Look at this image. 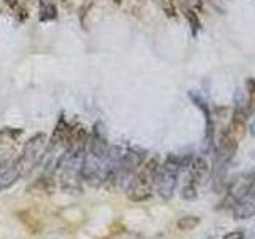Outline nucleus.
Segmentation results:
<instances>
[{
	"label": "nucleus",
	"mask_w": 255,
	"mask_h": 239,
	"mask_svg": "<svg viewBox=\"0 0 255 239\" xmlns=\"http://www.w3.org/2000/svg\"><path fill=\"white\" fill-rule=\"evenodd\" d=\"M109 142L104 134L102 124L94 123L93 131L88 137L85 148L83 166H82V179L93 187H101L107 179L106 158L109 151Z\"/></svg>",
	"instance_id": "nucleus-1"
},
{
	"label": "nucleus",
	"mask_w": 255,
	"mask_h": 239,
	"mask_svg": "<svg viewBox=\"0 0 255 239\" xmlns=\"http://www.w3.org/2000/svg\"><path fill=\"white\" fill-rule=\"evenodd\" d=\"M85 148H67L56 163V177L67 193L82 191V166Z\"/></svg>",
	"instance_id": "nucleus-2"
},
{
	"label": "nucleus",
	"mask_w": 255,
	"mask_h": 239,
	"mask_svg": "<svg viewBox=\"0 0 255 239\" xmlns=\"http://www.w3.org/2000/svg\"><path fill=\"white\" fill-rule=\"evenodd\" d=\"M158 167H159V159L155 156V158L147 159V161H143L142 166L135 171L129 185L126 188L128 198H129L132 203H142L151 196V190H153V185H155Z\"/></svg>",
	"instance_id": "nucleus-3"
},
{
	"label": "nucleus",
	"mask_w": 255,
	"mask_h": 239,
	"mask_svg": "<svg viewBox=\"0 0 255 239\" xmlns=\"http://www.w3.org/2000/svg\"><path fill=\"white\" fill-rule=\"evenodd\" d=\"M48 151V137L43 132L35 134L34 137H30L21 150L19 156L14 159L13 164L16 166L21 177H27L37 166H40L42 159L45 158Z\"/></svg>",
	"instance_id": "nucleus-4"
},
{
	"label": "nucleus",
	"mask_w": 255,
	"mask_h": 239,
	"mask_svg": "<svg viewBox=\"0 0 255 239\" xmlns=\"http://www.w3.org/2000/svg\"><path fill=\"white\" fill-rule=\"evenodd\" d=\"M185 166V159L175 155H169L163 164H159L156 177H155V187L158 195L163 199H171L174 195V190L177 187L179 172Z\"/></svg>",
	"instance_id": "nucleus-5"
},
{
	"label": "nucleus",
	"mask_w": 255,
	"mask_h": 239,
	"mask_svg": "<svg viewBox=\"0 0 255 239\" xmlns=\"http://www.w3.org/2000/svg\"><path fill=\"white\" fill-rule=\"evenodd\" d=\"M190 166V171H188V180L193 182L195 185H201L207 180L209 177V172H211V166L209 163L206 161V158L203 156H196L191 159V163L188 164Z\"/></svg>",
	"instance_id": "nucleus-6"
},
{
	"label": "nucleus",
	"mask_w": 255,
	"mask_h": 239,
	"mask_svg": "<svg viewBox=\"0 0 255 239\" xmlns=\"http://www.w3.org/2000/svg\"><path fill=\"white\" fill-rule=\"evenodd\" d=\"M56 187H58V180L54 177V172L48 171L32 182L27 191H30V193H40V195H53L56 191Z\"/></svg>",
	"instance_id": "nucleus-7"
},
{
	"label": "nucleus",
	"mask_w": 255,
	"mask_h": 239,
	"mask_svg": "<svg viewBox=\"0 0 255 239\" xmlns=\"http://www.w3.org/2000/svg\"><path fill=\"white\" fill-rule=\"evenodd\" d=\"M19 179H21V175L13 163L0 164V193L8 188H11Z\"/></svg>",
	"instance_id": "nucleus-8"
},
{
	"label": "nucleus",
	"mask_w": 255,
	"mask_h": 239,
	"mask_svg": "<svg viewBox=\"0 0 255 239\" xmlns=\"http://www.w3.org/2000/svg\"><path fill=\"white\" fill-rule=\"evenodd\" d=\"M38 19L50 22L58 19V5L56 0H38Z\"/></svg>",
	"instance_id": "nucleus-9"
},
{
	"label": "nucleus",
	"mask_w": 255,
	"mask_h": 239,
	"mask_svg": "<svg viewBox=\"0 0 255 239\" xmlns=\"http://www.w3.org/2000/svg\"><path fill=\"white\" fill-rule=\"evenodd\" d=\"M3 3L8 6V10L16 16V19L18 21L26 22L29 19V10L21 0H3Z\"/></svg>",
	"instance_id": "nucleus-10"
},
{
	"label": "nucleus",
	"mask_w": 255,
	"mask_h": 239,
	"mask_svg": "<svg viewBox=\"0 0 255 239\" xmlns=\"http://www.w3.org/2000/svg\"><path fill=\"white\" fill-rule=\"evenodd\" d=\"M199 223H201V219L196 217V215H185V217H180L177 220V228L182 231H191V230H195Z\"/></svg>",
	"instance_id": "nucleus-11"
},
{
	"label": "nucleus",
	"mask_w": 255,
	"mask_h": 239,
	"mask_svg": "<svg viewBox=\"0 0 255 239\" xmlns=\"http://www.w3.org/2000/svg\"><path fill=\"white\" fill-rule=\"evenodd\" d=\"M185 18L190 24V29H191V34H193V37L198 35L199 29H201V21H199V16L195 10H185Z\"/></svg>",
	"instance_id": "nucleus-12"
},
{
	"label": "nucleus",
	"mask_w": 255,
	"mask_h": 239,
	"mask_svg": "<svg viewBox=\"0 0 255 239\" xmlns=\"http://www.w3.org/2000/svg\"><path fill=\"white\" fill-rule=\"evenodd\" d=\"M163 8L167 18H175L177 16V0H164Z\"/></svg>",
	"instance_id": "nucleus-13"
},
{
	"label": "nucleus",
	"mask_w": 255,
	"mask_h": 239,
	"mask_svg": "<svg viewBox=\"0 0 255 239\" xmlns=\"http://www.w3.org/2000/svg\"><path fill=\"white\" fill-rule=\"evenodd\" d=\"M182 198H185V199H193L196 198V185L193 182H187L185 183V187H183L182 190Z\"/></svg>",
	"instance_id": "nucleus-14"
},
{
	"label": "nucleus",
	"mask_w": 255,
	"mask_h": 239,
	"mask_svg": "<svg viewBox=\"0 0 255 239\" xmlns=\"http://www.w3.org/2000/svg\"><path fill=\"white\" fill-rule=\"evenodd\" d=\"M247 91H249V109L252 110L255 107V80H247Z\"/></svg>",
	"instance_id": "nucleus-15"
},
{
	"label": "nucleus",
	"mask_w": 255,
	"mask_h": 239,
	"mask_svg": "<svg viewBox=\"0 0 255 239\" xmlns=\"http://www.w3.org/2000/svg\"><path fill=\"white\" fill-rule=\"evenodd\" d=\"M223 239H244V231H230L223 236Z\"/></svg>",
	"instance_id": "nucleus-16"
},
{
	"label": "nucleus",
	"mask_w": 255,
	"mask_h": 239,
	"mask_svg": "<svg viewBox=\"0 0 255 239\" xmlns=\"http://www.w3.org/2000/svg\"><path fill=\"white\" fill-rule=\"evenodd\" d=\"M112 2H114L115 5H122V3H123V0H112Z\"/></svg>",
	"instance_id": "nucleus-17"
},
{
	"label": "nucleus",
	"mask_w": 255,
	"mask_h": 239,
	"mask_svg": "<svg viewBox=\"0 0 255 239\" xmlns=\"http://www.w3.org/2000/svg\"><path fill=\"white\" fill-rule=\"evenodd\" d=\"M139 2H145V0H139Z\"/></svg>",
	"instance_id": "nucleus-18"
}]
</instances>
